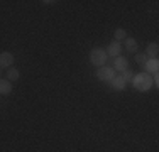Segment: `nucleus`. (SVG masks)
Masks as SVG:
<instances>
[{"label":"nucleus","instance_id":"obj_2","mask_svg":"<svg viewBox=\"0 0 159 152\" xmlns=\"http://www.w3.org/2000/svg\"><path fill=\"white\" fill-rule=\"evenodd\" d=\"M107 59H108V56H107V51H105V49L95 47V49L90 51V63H92L93 66H97V68L105 66V64H107Z\"/></svg>","mask_w":159,"mask_h":152},{"label":"nucleus","instance_id":"obj_12","mask_svg":"<svg viewBox=\"0 0 159 152\" xmlns=\"http://www.w3.org/2000/svg\"><path fill=\"white\" fill-rule=\"evenodd\" d=\"M113 37H115L113 41H117V42H120V41H125V39H127V32H125V29H122V27L115 29V32H113Z\"/></svg>","mask_w":159,"mask_h":152},{"label":"nucleus","instance_id":"obj_13","mask_svg":"<svg viewBox=\"0 0 159 152\" xmlns=\"http://www.w3.org/2000/svg\"><path fill=\"white\" fill-rule=\"evenodd\" d=\"M19 69H16V68H9V71H7V79H9L10 83L12 81H17L19 79Z\"/></svg>","mask_w":159,"mask_h":152},{"label":"nucleus","instance_id":"obj_5","mask_svg":"<svg viewBox=\"0 0 159 152\" xmlns=\"http://www.w3.org/2000/svg\"><path fill=\"white\" fill-rule=\"evenodd\" d=\"M105 51H107V56L117 58V56H120V52H122V44L117 42V41H112V42L108 44V47L105 49Z\"/></svg>","mask_w":159,"mask_h":152},{"label":"nucleus","instance_id":"obj_15","mask_svg":"<svg viewBox=\"0 0 159 152\" xmlns=\"http://www.w3.org/2000/svg\"><path fill=\"white\" fill-rule=\"evenodd\" d=\"M132 78H134V73H132V71H129V69L122 71V79H124V81H125V83L132 81Z\"/></svg>","mask_w":159,"mask_h":152},{"label":"nucleus","instance_id":"obj_3","mask_svg":"<svg viewBox=\"0 0 159 152\" xmlns=\"http://www.w3.org/2000/svg\"><path fill=\"white\" fill-rule=\"evenodd\" d=\"M97 78L100 79V81L110 83L112 79L115 78V69L110 66H102V68H98V71H97Z\"/></svg>","mask_w":159,"mask_h":152},{"label":"nucleus","instance_id":"obj_7","mask_svg":"<svg viewBox=\"0 0 159 152\" xmlns=\"http://www.w3.org/2000/svg\"><path fill=\"white\" fill-rule=\"evenodd\" d=\"M127 68H129V61L125 58H122V56H117L115 61H113V69L122 73V71H125Z\"/></svg>","mask_w":159,"mask_h":152},{"label":"nucleus","instance_id":"obj_10","mask_svg":"<svg viewBox=\"0 0 159 152\" xmlns=\"http://www.w3.org/2000/svg\"><path fill=\"white\" fill-rule=\"evenodd\" d=\"M12 93V83L9 79H0V95H10Z\"/></svg>","mask_w":159,"mask_h":152},{"label":"nucleus","instance_id":"obj_8","mask_svg":"<svg viewBox=\"0 0 159 152\" xmlns=\"http://www.w3.org/2000/svg\"><path fill=\"white\" fill-rule=\"evenodd\" d=\"M157 54H159L157 42L147 44V47H146V56H147V58H149V59H157Z\"/></svg>","mask_w":159,"mask_h":152},{"label":"nucleus","instance_id":"obj_9","mask_svg":"<svg viewBox=\"0 0 159 152\" xmlns=\"http://www.w3.org/2000/svg\"><path fill=\"white\" fill-rule=\"evenodd\" d=\"M125 85H127V83L122 79V76H115V78L110 81V86L113 90H117V91H122L124 88H125Z\"/></svg>","mask_w":159,"mask_h":152},{"label":"nucleus","instance_id":"obj_4","mask_svg":"<svg viewBox=\"0 0 159 152\" xmlns=\"http://www.w3.org/2000/svg\"><path fill=\"white\" fill-rule=\"evenodd\" d=\"M14 61H16V58H14L12 52H9V51L0 52V69L2 68H12Z\"/></svg>","mask_w":159,"mask_h":152},{"label":"nucleus","instance_id":"obj_16","mask_svg":"<svg viewBox=\"0 0 159 152\" xmlns=\"http://www.w3.org/2000/svg\"><path fill=\"white\" fill-rule=\"evenodd\" d=\"M0 73H2V71H0Z\"/></svg>","mask_w":159,"mask_h":152},{"label":"nucleus","instance_id":"obj_6","mask_svg":"<svg viewBox=\"0 0 159 152\" xmlns=\"http://www.w3.org/2000/svg\"><path fill=\"white\" fill-rule=\"evenodd\" d=\"M142 68L147 71V74H157V71H159V61L157 59H147V63L144 64Z\"/></svg>","mask_w":159,"mask_h":152},{"label":"nucleus","instance_id":"obj_14","mask_svg":"<svg viewBox=\"0 0 159 152\" xmlns=\"http://www.w3.org/2000/svg\"><path fill=\"white\" fill-rule=\"evenodd\" d=\"M147 59H149V58H147L146 54H142V52L135 54V63H137V64H141V66H144V64L147 63Z\"/></svg>","mask_w":159,"mask_h":152},{"label":"nucleus","instance_id":"obj_1","mask_svg":"<svg viewBox=\"0 0 159 152\" xmlns=\"http://www.w3.org/2000/svg\"><path fill=\"white\" fill-rule=\"evenodd\" d=\"M130 83H132V86H134L135 90H139V91H147V90H151V86L154 85L152 76L147 74V73L134 74V78H132Z\"/></svg>","mask_w":159,"mask_h":152},{"label":"nucleus","instance_id":"obj_11","mask_svg":"<svg viewBox=\"0 0 159 152\" xmlns=\"http://www.w3.org/2000/svg\"><path fill=\"white\" fill-rule=\"evenodd\" d=\"M125 49H127V52H135L137 51V41H135L134 37H127L125 39Z\"/></svg>","mask_w":159,"mask_h":152}]
</instances>
